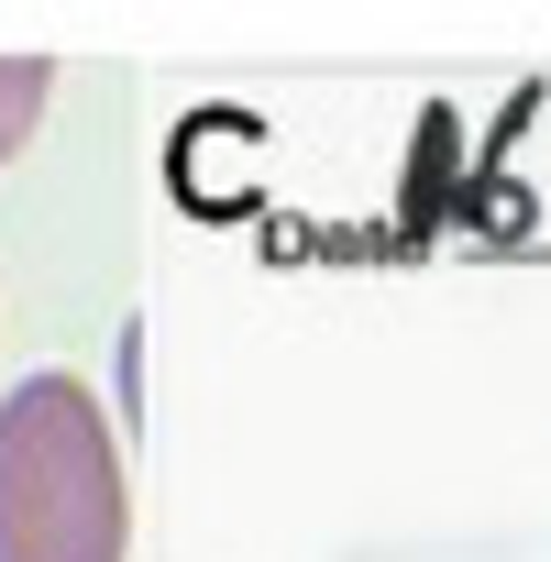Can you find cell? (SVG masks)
<instances>
[{
	"label": "cell",
	"instance_id": "obj_1",
	"mask_svg": "<svg viewBox=\"0 0 551 562\" xmlns=\"http://www.w3.org/2000/svg\"><path fill=\"white\" fill-rule=\"evenodd\" d=\"M133 485L122 430L78 375H23L0 397V562H122Z\"/></svg>",
	"mask_w": 551,
	"mask_h": 562
},
{
	"label": "cell",
	"instance_id": "obj_2",
	"mask_svg": "<svg viewBox=\"0 0 551 562\" xmlns=\"http://www.w3.org/2000/svg\"><path fill=\"white\" fill-rule=\"evenodd\" d=\"M45 89H56V67H45V56H0V155H23V144H34Z\"/></svg>",
	"mask_w": 551,
	"mask_h": 562
}]
</instances>
